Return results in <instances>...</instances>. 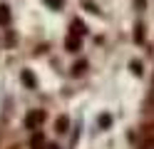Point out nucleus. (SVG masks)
<instances>
[{
	"label": "nucleus",
	"mask_w": 154,
	"mask_h": 149,
	"mask_svg": "<svg viewBox=\"0 0 154 149\" xmlns=\"http://www.w3.org/2000/svg\"><path fill=\"white\" fill-rule=\"evenodd\" d=\"M42 122H45V112H42V109H32V112L25 117V127L32 129V132H37Z\"/></svg>",
	"instance_id": "1"
},
{
	"label": "nucleus",
	"mask_w": 154,
	"mask_h": 149,
	"mask_svg": "<svg viewBox=\"0 0 154 149\" xmlns=\"http://www.w3.org/2000/svg\"><path fill=\"white\" fill-rule=\"evenodd\" d=\"M20 79H23V85H25V87H30V89H37V79H35V75L30 72V70H23Z\"/></svg>",
	"instance_id": "2"
},
{
	"label": "nucleus",
	"mask_w": 154,
	"mask_h": 149,
	"mask_svg": "<svg viewBox=\"0 0 154 149\" xmlns=\"http://www.w3.org/2000/svg\"><path fill=\"white\" fill-rule=\"evenodd\" d=\"M8 25H10V8L0 3V27H8Z\"/></svg>",
	"instance_id": "3"
},
{
	"label": "nucleus",
	"mask_w": 154,
	"mask_h": 149,
	"mask_svg": "<svg viewBox=\"0 0 154 149\" xmlns=\"http://www.w3.org/2000/svg\"><path fill=\"white\" fill-rule=\"evenodd\" d=\"M65 47L70 50V52H77V50H80V35H70L65 40Z\"/></svg>",
	"instance_id": "4"
},
{
	"label": "nucleus",
	"mask_w": 154,
	"mask_h": 149,
	"mask_svg": "<svg viewBox=\"0 0 154 149\" xmlns=\"http://www.w3.org/2000/svg\"><path fill=\"white\" fill-rule=\"evenodd\" d=\"M57 132H60V134H65L67 132V129H70V119H67V117H60V119H57Z\"/></svg>",
	"instance_id": "5"
},
{
	"label": "nucleus",
	"mask_w": 154,
	"mask_h": 149,
	"mask_svg": "<svg viewBox=\"0 0 154 149\" xmlns=\"http://www.w3.org/2000/svg\"><path fill=\"white\" fill-rule=\"evenodd\" d=\"M97 124H100V129H107V127L112 124V117H109V114H100V119H97Z\"/></svg>",
	"instance_id": "6"
},
{
	"label": "nucleus",
	"mask_w": 154,
	"mask_h": 149,
	"mask_svg": "<svg viewBox=\"0 0 154 149\" xmlns=\"http://www.w3.org/2000/svg\"><path fill=\"white\" fill-rule=\"evenodd\" d=\"M30 144H32V149H40V147H42V134H40V132H35L32 139H30Z\"/></svg>",
	"instance_id": "7"
},
{
	"label": "nucleus",
	"mask_w": 154,
	"mask_h": 149,
	"mask_svg": "<svg viewBox=\"0 0 154 149\" xmlns=\"http://www.w3.org/2000/svg\"><path fill=\"white\" fill-rule=\"evenodd\" d=\"M72 27H75V30H72V35H80V37L85 35V25L80 23V20H75V23H72Z\"/></svg>",
	"instance_id": "8"
},
{
	"label": "nucleus",
	"mask_w": 154,
	"mask_h": 149,
	"mask_svg": "<svg viewBox=\"0 0 154 149\" xmlns=\"http://www.w3.org/2000/svg\"><path fill=\"white\" fill-rule=\"evenodd\" d=\"M129 67H132V72L137 75V77H142V65L137 62V60H132V62H129Z\"/></svg>",
	"instance_id": "9"
},
{
	"label": "nucleus",
	"mask_w": 154,
	"mask_h": 149,
	"mask_svg": "<svg viewBox=\"0 0 154 149\" xmlns=\"http://www.w3.org/2000/svg\"><path fill=\"white\" fill-rule=\"evenodd\" d=\"M85 67H87V62H77V65L72 67V75H82V72H85Z\"/></svg>",
	"instance_id": "10"
},
{
	"label": "nucleus",
	"mask_w": 154,
	"mask_h": 149,
	"mask_svg": "<svg viewBox=\"0 0 154 149\" xmlns=\"http://www.w3.org/2000/svg\"><path fill=\"white\" fill-rule=\"evenodd\" d=\"M45 3L50 5L52 10H60V8H62V0H45Z\"/></svg>",
	"instance_id": "11"
},
{
	"label": "nucleus",
	"mask_w": 154,
	"mask_h": 149,
	"mask_svg": "<svg viewBox=\"0 0 154 149\" xmlns=\"http://www.w3.org/2000/svg\"><path fill=\"white\" fill-rule=\"evenodd\" d=\"M85 8H87L90 13H94V15H100V10H97V5H92V3H85Z\"/></svg>",
	"instance_id": "12"
},
{
	"label": "nucleus",
	"mask_w": 154,
	"mask_h": 149,
	"mask_svg": "<svg viewBox=\"0 0 154 149\" xmlns=\"http://www.w3.org/2000/svg\"><path fill=\"white\" fill-rule=\"evenodd\" d=\"M45 149H57V147H55V144H50V147H45Z\"/></svg>",
	"instance_id": "13"
}]
</instances>
